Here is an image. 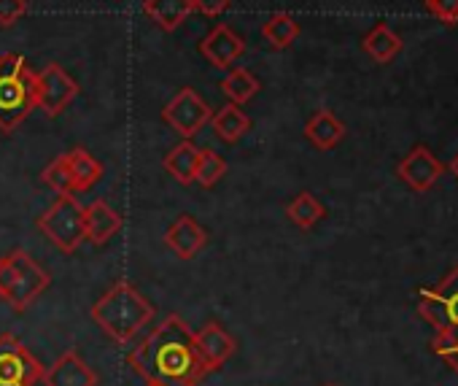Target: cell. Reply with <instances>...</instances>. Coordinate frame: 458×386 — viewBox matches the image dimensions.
Here are the masks:
<instances>
[{"mask_svg":"<svg viewBox=\"0 0 458 386\" xmlns=\"http://www.w3.org/2000/svg\"><path fill=\"white\" fill-rule=\"evenodd\" d=\"M124 362L146 383L159 386H197L210 373L197 348L194 332L178 313H170L138 346H132Z\"/></svg>","mask_w":458,"mask_h":386,"instance_id":"1","label":"cell"},{"mask_svg":"<svg viewBox=\"0 0 458 386\" xmlns=\"http://www.w3.org/2000/svg\"><path fill=\"white\" fill-rule=\"evenodd\" d=\"M92 322L119 346L132 343V338L154 319V305L130 284L116 281L95 305H92Z\"/></svg>","mask_w":458,"mask_h":386,"instance_id":"2","label":"cell"},{"mask_svg":"<svg viewBox=\"0 0 458 386\" xmlns=\"http://www.w3.org/2000/svg\"><path fill=\"white\" fill-rule=\"evenodd\" d=\"M52 284V276L25 252L14 249L0 257V300L12 311L25 313Z\"/></svg>","mask_w":458,"mask_h":386,"instance_id":"3","label":"cell"},{"mask_svg":"<svg viewBox=\"0 0 458 386\" xmlns=\"http://www.w3.org/2000/svg\"><path fill=\"white\" fill-rule=\"evenodd\" d=\"M36 108L33 71L22 55H0V133L12 135Z\"/></svg>","mask_w":458,"mask_h":386,"instance_id":"4","label":"cell"},{"mask_svg":"<svg viewBox=\"0 0 458 386\" xmlns=\"http://www.w3.org/2000/svg\"><path fill=\"white\" fill-rule=\"evenodd\" d=\"M36 227L63 252V254H73L79 252V246L87 241L84 233V209L76 201V195H57V201L38 217Z\"/></svg>","mask_w":458,"mask_h":386,"instance_id":"5","label":"cell"},{"mask_svg":"<svg viewBox=\"0 0 458 386\" xmlns=\"http://www.w3.org/2000/svg\"><path fill=\"white\" fill-rule=\"evenodd\" d=\"M418 313L437 335H458V265L437 287L420 292Z\"/></svg>","mask_w":458,"mask_h":386,"instance_id":"6","label":"cell"},{"mask_svg":"<svg viewBox=\"0 0 458 386\" xmlns=\"http://www.w3.org/2000/svg\"><path fill=\"white\" fill-rule=\"evenodd\" d=\"M79 92H81L79 81L68 76L63 65L57 63H49L38 73L33 71V100H36V108L49 119H57L76 100Z\"/></svg>","mask_w":458,"mask_h":386,"instance_id":"7","label":"cell"},{"mask_svg":"<svg viewBox=\"0 0 458 386\" xmlns=\"http://www.w3.org/2000/svg\"><path fill=\"white\" fill-rule=\"evenodd\" d=\"M44 365L14 335H0V386H36L44 378Z\"/></svg>","mask_w":458,"mask_h":386,"instance_id":"8","label":"cell"},{"mask_svg":"<svg viewBox=\"0 0 458 386\" xmlns=\"http://www.w3.org/2000/svg\"><path fill=\"white\" fill-rule=\"evenodd\" d=\"M213 116V108L191 90L183 87L165 108H162V119L167 127H173L175 133H181L183 138L197 135Z\"/></svg>","mask_w":458,"mask_h":386,"instance_id":"9","label":"cell"},{"mask_svg":"<svg viewBox=\"0 0 458 386\" xmlns=\"http://www.w3.org/2000/svg\"><path fill=\"white\" fill-rule=\"evenodd\" d=\"M396 173H399V178L412 189V192H428L437 181H439V176L445 173V165L431 154V149H426V146H415L402 162H399V167H396Z\"/></svg>","mask_w":458,"mask_h":386,"instance_id":"10","label":"cell"},{"mask_svg":"<svg viewBox=\"0 0 458 386\" xmlns=\"http://www.w3.org/2000/svg\"><path fill=\"white\" fill-rule=\"evenodd\" d=\"M41 383H47V386H98L100 378L81 359L79 348H68L44 370Z\"/></svg>","mask_w":458,"mask_h":386,"instance_id":"11","label":"cell"},{"mask_svg":"<svg viewBox=\"0 0 458 386\" xmlns=\"http://www.w3.org/2000/svg\"><path fill=\"white\" fill-rule=\"evenodd\" d=\"M199 52L216 68H233L241 60V55L246 52V41L241 36H235L229 25H216L199 41Z\"/></svg>","mask_w":458,"mask_h":386,"instance_id":"12","label":"cell"},{"mask_svg":"<svg viewBox=\"0 0 458 386\" xmlns=\"http://www.w3.org/2000/svg\"><path fill=\"white\" fill-rule=\"evenodd\" d=\"M194 340H197V348H199L205 365L210 367V373L224 367V362L233 356L235 348H238L235 338L229 335L218 322H208L199 332H194Z\"/></svg>","mask_w":458,"mask_h":386,"instance_id":"13","label":"cell"},{"mask_svg":"<svg viewBox=\"0 0 458 386\" xmlns=\"http://www.w3.org/2000/svg\"><path fill=\"white\" fill-rule=\"evenodd\" d=\"M165 244H167V249H170L175 257L191 260V257H197V254L208 246V233H205V227H199L191 217L183 214V217H178V219L167 227Z\"/></svg>","mask_w":458,"mask_h":386,"instance_id":"14","label":"cell"},{"mask_svg":"<svg viewBox=\"0 0 458 386\" xmlns=\"http://www.w3.org/2000/svg\"><path fill=\"white\" fill-rule=\"evenodd\" d=\"M122 227H124L122 214L114 211L106 201H95L89 209H84V233L87 241H92L95 246L108 244Z\"/></svg>","mask_w":458,"mask_h":386,"instance_id":"15","label":"cell"},{"mask_svg":"<svg viewBox=\"0 0 458 386\" xmlns=\"http://www.w3.org/2000/svg\"><path fill=\"white\" fill-rule=\"evenodd\" d=\"M305 138H308L316 149L329 151V149H335V146L345 138V124H343L329 108H318V111L308 119V124H305Z\"/></svg>","mask_w":458,"mask_h":386,"instance_id":"16","label":"cell"},{"mask_svg":"<svg viewBox=\"0 0 458 386\" xmlns=\"http://www.w3.org/2000/svg\"><path fill=\"white\" fill-rule=\"evenodd\" d=\"M194 12L191 0H143V14L162 30L173 33Z\"/></svg>","mask_w":458,"mask_h":386,"instance_id":"17","label":"cell"},{"mask_svg":"<svg viewBox=\"0 0 458 386\" xmlns=\"http://www.w3.org/2000/svg\"><path fill=\"white\" fill-rule=\"evenodd\" d=\"M197 159H199V149L186 138L181 143H175L167 154H165V170L183 186L194 184V170H197Z\"/></svg>","mask_w":458,"mask_h":386,"instance_id":"18","label":"cell"},{"mask_svg":"<svg viewBox=\"0 0 458 386\" xmlns=\"http://www.w3.org/2000/svg\"><path fill=\"white\" fill-rule=\"evenodd\" d=\"M210 124H213V133H216L221 141H226V143L241 141V138L251 130L249 114H246L241 106H235V103H229V106L218 108V114L210 116Z\"/></svg>","mask_w":458,"mask_h":386,"instance_id":"19","label":"cell"},{"mask_svg":"<svg viewBox=\"0 0 458 386\" xmlns=\"http://www.w3.org/2000/svg\"><path fill=\"white\" fill-rule=\"evenodd\" d=\"M361 47H364V52H367L375 63L386 65V63H391V60L402 52L404 44H402V39H399L386 22H377V25L364 36Z\"/></svg>","mask_w":458,"mask_h":386,"instance_id":"20","label":"cell"},{"mask_svg":"<svg viewBox=\"0 0 458 386\" xmlns=\"http://www.w3.org/2000/svg\"><path fill=\"white\" fill-rule=\"evenodd\" d=\"M65 157H68V167H71V178H73L76 192H89L103 178V165L87 149L76 146Z\"/></svg>","mask_w":458,"mask_h":386,"instance_id":"21","label":"cell"},{"mask_svg":"<svg viewBox=\"0 0 458 386\" xmlns=\"http://www.w3.org/2000/svg\"><path fill=\"white\" fill-rule=\"evenodd\" d=\"M221 90H224V95L229 98V103L243 106V103H249V100L262 90V84H259V79H257L251 71H246V68H233V71H229V73L221 79Z\"/></svg>","mask_w":458,"mask_h":386,"instance_id":"22","label":"cell"},{"mask_svg":"<svg viewBox=\"0 0 458 386\" xmlns=\"http://www.w3.org/2000/svg\"><path fill=\"white\" fill-rule=\"evenodd\" d=\"M286 217L300 230H313L327 217V209L321 206V201L313 195V192H300V195L286 206Z\"/></svg>","mask_w":458,"mask_h":386,"instance_id":"23","label":"cell"},{"mask_svg":"<svg viewBox=\"0 0 458 386\" xmlns=\"http://www.w3.org/2000/svg\"><path fill=\"white\" fill-rule=\"evenodd\" d=\"M262 36L267 39V44L273 49H289L300 36V22L286 12L270 14L267 22L262 25Z\"/></svg>","mask_w":458,"mask_h":386,"instance_id":"24","label":"cell"},{"mask_svg":"<svg viewBox=\"0 0 458 386\" xmlns=\"http://www.w3.org/2000/svg\"><path fill=\"white\" fill-rule=\"evenodd\" d=\"M226 173V159L221 154H216L213 149H199V159H197V170H194V181L199 186H216Z\"/></svg>","mask_w":458,"mask_h":386,"instance_id":"25","label":"cell"},{"mask_svg":"<svg viewBox=\"0 0 458 386\" xmlns=\"http://www.w3.org/2000/svg\"><path fill=\"white\" fill-rule=\"evenodd\" d=\"M41 181H44L52 192H57V195H71V192H76V189H73V178H71V167H68V157H65V154L55 157V159L44 167Z\"/></svg>","mask_w":458,"mask_h":386,"instance_id":"26","label":"cell"},{"mask_svg":"<svg viewBox=\"0 0 458 386\" xmlns=\"http://www.w3.org/2000/svg\"><path fill=\"white\" fill-rule=\"evenodd\" d=\"M431 351L458 373V335H434Z\"/></svg>","mask_w":458,"mask_h":386,"instance_id":"27","label":"cell"},{"mask_svg":"<svg viewBox=\"0 0 458 386\" xmlns=\"http://www.w3.org/2000/svg\"><path fill=\"white\" fill-rule=\"evenodd\" d=\"M423 9L445 25H458V0H423Z\"/></svg>","mask_w":458,"mask_h":386,"instance_id":"28","label":"cell"},{"mask_svg":"<svg viewBox=\"0 0 458 386\" xmlns=\"http://www.w3.org/2000/svg\"><path fill=\"white\" fill-rule=\"evenodd\" d=\"M28 14V0H0V28H12Z\"/></svg>","mask_w":458,"mask_h":386,"instance_id":"29","label":"cell"},{"mask_svg":"<svg viewBox=\"0 0 458 386\" xmlns=\"http://www.w3.org/2000/svg\"><path fill=\"white\" fill-rule=\"evenodd\" d=\"M191 4H194V12H199L205 17H218L233 6V0H191Z\"/></svg>","mask_w":458,"mask_h":386,"instance_id":"30","label":"cell"},{"mask_svg":"<svg viewBox=\"0 0 458 386\" xmlns=\"http://www.w3.org/2000/svg\"><path fill=\"white\" fill-rule=\"evenodd\" d=\"M447 170H450V173H453V176L458 178V154H455V157L450 159V165H447Z\"/></svg>","mask_w":458,"mask_h":386,"instance_id":"31","label":"cell"},{"mask_svg":"<svg viewBox=\"0 0 458 386\" xmlns=\"http://www.w3.org/2000/svg\"><path fill=\"white\" fill-rule=\"evenodd\" d=\"M146 386H159V383H146Z\"/></svg>","mask_w":458,"mask_h":386,"instance_id":"32","label":"cell"},{"mask_svg":"<svg viewBox=\"0 0 458 386\" xmlns=\"http://www.w3.org/2000/svg\"><path fill=\"white\" fill-rule=\"evenodd\" d=\"M327 386H335V383H327Z\"/></svg>","mask_w":458,"mask_h":386,"instance_id":"33","label":"cell"}]
</instances>
